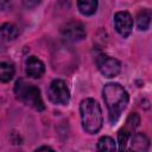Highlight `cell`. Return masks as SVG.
<instances>
[{"instance_id":"9a60e30c","label":"cell","mask_w":152,"mask_h":152,"mask_svg":"<svg viewBox=\"0 0 152 152\" xmlns=\"http://www.w3.org/2000/svg\"><path fill=\"white\" fill-rule=\"evenodd\" d=\"M131 137V132H128L126 128H121L118 133V147L119 152H125L127 148V144Z\"/></svg>"},{"instance_id":"6da1fadb","label":"cell","mask_w":152,"mask_h":152,"mask_svg":"<svg viewBox=\"0 0 152 152\" xmlns=\"http://www.w3.org/2000/svg\"><path fill=\"white\" fill-rule=\"evenodd\" d=\"M104 103L108 108V118L112 124L116 122L122 110L126 108L129 96L122 86L119 83H108L102 90Z\"/></svg>"},{"instance_id":"3957f363","label":"cell","mask_w":152,"mask_h":152,"mask_svg":"<svg viewBox=\"0 0 152 152\" xmlns=\"http://www.w3.org/2000/svg\"><path fill=\"white\" fill-rule=\"evenodd\" d=\"M14 93L17 95V99L24 102L25 104L32 107L38 112L44 110L45 106L40 96V90L36 86L26 82L25 80H19L15 83Z\"/></svg>"},{"instance_id":"30bf717a","label":"cell","mask_w":152,"mask_h":152,"mask_svg":"<svg viewBox=\"0 0 152 152\" xmlns=\"http://www.w3.org/2000/svg\"><path fill=\"white\" fill-rule=\"evenodd\" d=\"M0 34L6 40H14L19 34V28L11 23H5L0 26Z\"/></svg>"},{"instance_id":"277c9868","label":"cell","mask_w":152,"mask_h":152,"mask_svg":"<svg viewBox=\"0 0 152 152\" xmlns=\"http://www.w3.org/2000/svg\"><path fill=\"white\" fill-rule=\"evenodd\" d=\"M49 99L57 104H68L70 100V91L62 80H53L49 87Z\"/></svg>"},{"instance_id":"ba28073f","label":"cell","mask_w":152,"mask_h":152,"mask_svg":"<svg viewBox=\"0 0 152 152\" xmlns=\"http://www.w3.org/2000/svg\"><path fill=\"white\" fill-rule=\"evenodd\" d=\"M45 71L44 63L36 56H30L26 59V75L32 78H39Z\"/></svg>"},{"instance_id":"5b68a950","label":"cell","mask_w":152,"mask_h":152,"mask_svg":"<svg viewBox=\"0 0 152 152\" xmlns=\"http://www.w3.org/2000/svg\"><path fill=\"white\" fill-rule=\"evenodd\" d=\"M96 64H97L100 72L104 77H108V78L115 77L121 70L120 62L116 58L110 57L108 55H100L96 59Z\"/></svg>"},{"instance_id":"52a82bcc","label":"cell","mask_w":152,"mask_h":152,"mask_svg":"<svg viewBox=\"0 0 152 152\" xmlns=\"http://www.w3.org/2000/svg\"><path fill=\"white\" fill-rule=\"evenodd\" d=\"M61 33L65 39L77 42L86 37V28L83 24L80 21H70L62 27Z\"/></svg>"},{"instance_id":"4fadbf2b","label":"cell","mask_w":152,"mask_h":152,"mask_svg":"<svg viewBox=\"0 0 152 152\" xmlns=\"http://www.w3.org/2000/svg\"><path fill=\"white\" fill-rule=\"evenodd\" d=\"M151 23V12L148 10H141L137 17V26L140 31H145L150 27Z\"/></svg>"},{"instance_id":"e0dca14e","label":"cell","mask_w":152,"mask_h":152,"mask_svg":"<svg viewBox=\"0 0 152 152\" xmlns=\"http://www.w3.org/2000/svg\"><path fill=\"white\" fill-rule=\"evenodd\" d=\"M34 152H55V151L51 147H49V146H42V147L37 148Z\"/></svg>"},{"instance_id":"8fae6325","label":"cell","mask_w":152,"mask_h":152,"mask_svg":"<svg viewBox=\"0 0 152 152\" xmlns=\"http://www.w3.org/2000/svg\"><path fill=\"white\" fill-rule=\"evenodd\" d=\"M77 7L83 15H91L96 12L97 1L96 0H80L77 1Z\"/></svg>"},{"instance_id":"8992f818","label":"cell","mask_w":152,"mask_h":152,"mask_svg":"<svg viewBox=\"0 0 152 152\" xmlns=\"http://www.w3.org/2000/svg\"><path fill=\"white\" fill-rule=\"evenodd\" d=\"M114 26L116 32L126 38L131 34L132 28H133V19L132 15L126 12V11H121V12H116L114 15Z\"/></svg>"},{"instance_id":"7c38bea8","label":"cell","mask_w":152,"mask_h":152,"mask_svg":"<svg viewBox=\"0 0 152 152\" xmlns=\"http://www.w3.org/2000/svg\"><path fill=\"white\" fill-rule=\"evenodd\" d=\"M116 144L110 137H101L97 141V151L99 152H115Z\"/></svg>"},{"instance_id":"5bb4252c","label":"cell","mask_w":152,"mask_h":152,"mask_svg":"<svg viewBox=\"0 0 152 152\" xmlns=\"http://www.w3.org/2000/svg\"><path fill=\"white\" fill-rule=\"evenodd\" d=\"M13 76L14 68L6 62H0V82H10Z\"/></svg>"},{"instance_id":"ac0fdd59","label":"cell","mask_w":152,"mask_h":152,"mask_svg":"<svg viewBox=\"0 0 152 152\" xmlns=\"http://www.w3.org/2000/svg\"><path fill=\"white\" fill-rule=\"evenodd\" d=\"M125 152H138V151H134V150H132V148H129V150H127V151H125Z\"/></svg>"},{"instance_id":"7a4b0ae2","label":"cell","mask_w":152,"mask_h":152,"mask_svg":"<svg viewBox=\"0 0 152 152\" xmlns=\"http://www.w3.org/2000/svg\"><path fill=\"white\" fill-rule=\"evenodd\" d=\"M80 114L82 127L87 133H97L103 124L101 107L94 99H84L80 103Z\"/></svg>"},{"instance_id":"2e32d148","label":"cell","mask_w":152,"mask_h":152,"mask_svg":"<svg viewBox=\"0 0 152 152\" xmlns=\"http://www.w3.org/2000/svg\"><path fill=\"white\" fill-rule=\"evenodd\" d=\"M139 122H140V118L137 113H131L126 120V125L124 128H126L128 132H132L133 129H135L138 126H139Z\"/></svg>"},{"instance_id":"9c48e42d","label":"cell","mask_w":152,"mask_h":152,"mask_svg":"<svg viewBox=\"0 0 152 152\" xmlns=\"http://www.w3.org/2000/svg\"><path fill=\"white\" fill-rule=\"evenodd\" d=\"M150 145L148 138L144 133H137L132 137V150L138 152H146Z\"/></svg>"}]
</instances>
